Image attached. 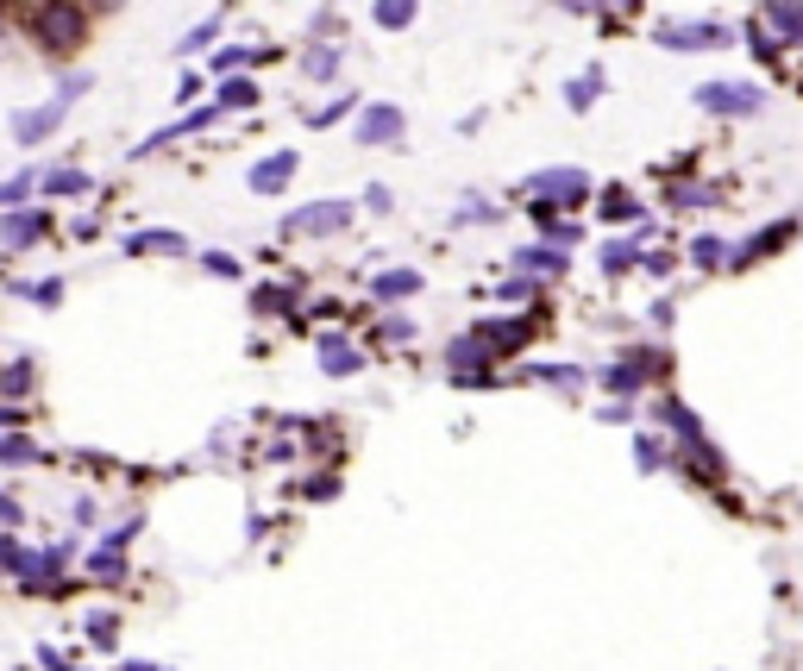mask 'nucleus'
I'll use <instances>...</instances> for the list:
<instances>
[{
    "mask_svg": "<svg viewBox=\"0 0 803 671\" xmlns=\"http://www.w3.org/2000/svg\"><path fill=\"white\" fill-rule=\"evenodd\" d=\"M13 13L45 57H75L88 45V25H95V13L82 0H13Z\"/></svg>",
    "mask_w": 803,
    "mask_h": 671,
    "instance_id": "obj_1",
    "label": "nucleus"
},
{
    "mask_svg": "<svg viewBox=\"0 0 803 671\" xmlns=\"http://www.w3.org/2000/svg\"><path fill=\"white\" fill-rule=\"evenodd\" d=\"M697 107H703V113L747 120V113H759V107H766V88H759V82H709V88H697Z\"/></svg>",
    "mask_w": 803,
    "mask_h": 671,
    "instance_id": "obj_2",
    "label": "nucleus"
},
{
    "mask_svg": "<svg viewBox=\"0 0 803 671\" xmlns=\"http://www.w3.org/2000/svg\"><path fill=\"white\" fill-rule=\"evenodd\" d=\"M63 113H70V100H57V95L45 107H25V113H13V139L20 145H45V139L63 132Z\"/></svg>",
    "mask_w": 803,
    "mask_h": 671,
    "instance_id": "obj_3",
    "label": "nucleus"
},
{
    "mask_svg": "<svg viewBox=\"0 0 803 671\" xmlns=\"http://www.w3.org/2000/svg\"><path fill=\"white\" fill-rule=\"evenodd\" d=\"M45 232H50V214H45V207H20V214H0V245H7V251L38 245Z\"/></svg>",
    "mask_w": 803,
    "mask_h": 671,
    "instance_id": "obj_4",
    "label": "nucleus"
},
{
    "mask_svg": "<svg viewBox=\"0 0 803 671\" xmlns=\"http://www.w3.org/2000/svg\"><path fill=\"white\" fill-rule=\"evenodd\" d=\"M527 189H534L540 201H552V207H577V201H584V176L577 170H547V176H534Z\"/></svg>",
    "mask_w": 803,
    "mask_h": 671,
    "instance_id": "obj_5",
    "label": "nucleus"
},
{
    "mask_svg": "<svg viewBox=\"0 0 803 671\" xmlns=\"http://www.w3.org/2000/svg\"><path fill=\"white\" fill-rule=\"evenodd\" d=\"M63 559H70L63 547H50V552H20V584H25V590H45V584H57Z\"/></svg>",
    "mask_w": 803,
    "mask_h": 671,
    "instance_id": "obj_6",
    "label": "nucleus"
},
{
    "mask_svg": "<svg viewBox=\"0 0 803 671\" xmlns=\"http://www.w3.org/2000/svg\"><path fill=\"white\" fill-rule=\"evenodd\" d=\"M346 220H351L346 201H314V207H301L296 220H289V232H339Z\"/></svg>",
    "mask_w": 803,
    "mask_h": 671,
    "instance_id": "obj_7",
    "label": "nucleus"
},
{
    "mask_svg": "<svg viewBox=\"0 0 803 671\" xmlns=\"http://www.w3.org/2000/svg\"><path fill=\"white\" fill-rule=\"evenodd\" d=\"M652 38H659V45H672V50H709V45H722L728 32L722 25H659V32H652Z\"/></svg>",
    "mask_w": 803,
    "mask_h": 671,
    "instance_id": "obj_8",
    "label": "nucleus"
},
{
    "mask_svg": "<svg viewBox=\"0 0 803 671\" xmlns=\"http://www.w3.org/2000/svg\"><path fill=\"white\" fill-rule=\"evenodd\" d=\"M289 176H296V151H276V157H264V164L251 170V195H276V189H289Z\"/></svg>",
    "mask_w": 803,
    "mask_h": 671,
    "instance_id": "obj_9",
    "label": "nucleus"
},
{
    "mask_svg": "<svg viewBox=\"0 0 803 671\" xmlns=\"http://www.w3.org/2000/svg\"><path fill=\"white\" fill-rule=\"evenodd\" d=\"M182 251H189L182 232H132L125 239V257H182Z\"/></svg>",
    "mask_w": 803,
    "mask_h": 671,
    "instance_id": "obj_10",
    "label": "nucleus"
},
{
    "mask_svg": "<svg viewBox=\"0 0 803 671\" xmlns=\"http://www.w3.org/2000/svg\"><path fill=\"white\" fill-rule=\"evenodd\" d=\"M396 132H402V113H396V107H371V113L358 120V145H389Z\"/></svg>",
    "mask_w": 803,
    "mask_h": 671,
    "instance_id": "obj_11",
    "label": "nucleus"
},
{
    "mask_svg": "<svg viewBox=\"0 0 803 671\" xmlns=\"http://www.w3.org/2000/svg\"><path fill=\"white\" fill-rule=\"evenodd\" d=\"M766 25L778 32V45H798L803 38V0H772V7H766Z\"/></svg>",
    "mask_w": 803,
    "mask_h": 671,
    "instance_id": "obj_12",
    "label": "nucleus"
},
{
    "mask_svg": "<svg viewBox=\"0 0 803 671\" xmlns=\"http://www.w3.org/2000/svg\"><path fill=\"white\" fill-rule=\"evenodd\" d=\"M214 120H220V107H195L189 120L164 125V132H157V139H145V145H139V151H157V145H170V139H189V132H201V125H214Z\"/></svg>",
    "mask_w": 803,
    "mask_h": 671,
    "instance_id": "obj_13",
    "label": "nucleus"
},
{
    "mask_svg": "<svg viewBox=\"0 0 803 671\" xmlns=\"http://www.w3.org/2000/svg\"><path fill=\"white\" fill-rule=\"evenodd\" d=\"M38 458H45V452L32 446L25 433H0V465H38Z\"/></svg>",
    "mask_w": 803,
    "mask_h": 671,
    "instance_id": "obj_14",
    "label": "nucleus"
},
{
    "mask_svg": "<svg viewBox=\"0 0 803 671\" xmlns=\"http://www.w3.org/2000/svg\"><path fill=\"white\" fill-rule=\"evenodd\" d=\"M38 189L45 195H88V170H50Z\"/></svg>",
    "mask_w": 803,
    "mask_h": 671,
    "instance_id": "obj_15",
    "label": "nucleus"
},
{
    "mask_svg": "<svg viewBox=\"0 0 803 671\" xmlns=\"http://www.w3.org/2000/svg\"><path fill=\"white\" fill-rule=\"evenodd\" d=\"M321 358H326V371H333V376L358 371V351H351L346 339H326V346H321Z\"/></svg>",
    "mask_w": 803,
    "mask_h": 671,
    "instance_id": "obj_16",
    "label": "nucleus"
},
{
    "mask_svg": "<svg viewBox=\"0 0 803 671\" xmlns=\"http://www.w3.org/2000/svg\"><path fill=\"white\" fill-rule=\"evenodd\" d=\"M415 289H421V276H415V271H389V276H376V296H389V301H396V296H415Z\"/></svg>",
    "mask_w": 803,
    "mask_h": 671,
    "instance_id": "obj_17",
    "label": "nucleus"
},
{
    "mask_svg": "<svg viewBox=\"0 0 803 671\" xmlns=\"http://www.w3.org/2000/svg\"><path fill=\"white\" fill-rule=\"evenodd\" d=\"M408 20H415V0H376V25L396 32V25H408Z\"/></svg>",
    "mask_w": 803,
    "mask_h": 671,
    "instance_id": "obj_18",
    "label": "nucleus"
},
{
    "mask_svg": "<svg viewBox=\"0 0 803 671\" xmlns=\"http://www.w3.org/2000/svg\"><path fill=\"white\" fill-rule=\"evenodd\" d=\"M32 189H38V170H20L13 182H0V207H13V201H25Z\"/></svg>",
    "mask_w": 803,
    "mask_h": 671,
    "instance_id": "obj_19",
    "label": "nucleus"
},
{
    "mask_svg": "<svg viewBox=\"0 0 803 671\" xmlns=\"http://www.w3.org/2000/svg\"><path fill=\"white\" fill-rule=\"evenodd\" d=\"M245 63H251L245 45H226V50H214V63H207V70H214V75H232V70H245Z\"/></svg>",
    "mask_w": 803,
    "mask_h": 671,
    "instance_id": "obj_20",
    "label": "nucleus"
},
{
    "mask_svg": "<svg viewBox=\"0 0 803 671\" xmlns=\"http://www.w3.org/2000/svg\"><path fill=\"white\" fill-rule=\"evenodd\" d=\"M640 207H634V195H622V189H609L602 195V220H634Z\"/></svg>",
    "mask_w": 803,
    "mask_h": 671,
    "instance_id": "obj_21",
    "label": "nucleus"
},
{
    "mask_svg": "<svg viewBox=\"0 0 803 671\" xmlns=\"http://www.w3.org/2000/svg\"><path fill=\"white\" fill-rule=\"evenodd\" d=\"M308 75H314V82H333V75H339V50H308Z\"/></svg>",
    "mask_w": 803,
    "mask_h": 671,
    "instance_id": "obj_22",
    "label": "nucleus"
},
{
    "mask_svg": "<svg viewBox=\"0 0 803 671\" xmlns=\"http://www.w3.org/2000/svg\"><path fill=\"white\" fill-rule=\"evenodd\" d=\"M251 100H257V88H251V82H239V75L220 88V107H251Z\"/></svg>",
    "mask_w": 803,
    "mask_h": 671,
    "instance_id": "obj_23",
    "label": "nucleus"
},
{
    "mask_svg": "<svg viewBox=\"0 0 803 671\" xmlns=\"http://www.w3.org/2000/svg\"><path fill=\"white\" fill-rule=\"evenodd\" d=\"M0 390H7V396H25V390H32V364H13V371H0Z\"/></svg>",
    "mask_w": 803,
    "mask_h": 671,
    "instance_id": "obj_24",
    "label": "nucleus"
},
{
    "mask_svg": "<svg viewBox=\"0 0 803 671\" xmlns=\"http://www.w3.org/2000/svg\"><path fill=\"white\" fill-rule=\"evenodd\" d=\"M515 264H527V271H552V276H559V251H547V245H540V251H522Z\"/></svg>",
    "mask_w": 803,
    "mask_h": 671,
    "instance_id": "obj_25",
    "label": "nucleus"
},
{
    "mask_svg": "<svg viewBox=\"0 0 803 671\" xmlns=\"http://www.w3.org/2000/svg\"><path fill=\"white\" fill-rule=\"evenodd\" d=\"M597 88H602V75H584V82H572V107H590V100H597Z\"/></svg>",
    "mask_w": 803,
    "mask_h": 671,
    "instance_id": "obj_26",
    "label": "nucleus"
},
{
    "mask_svg": "<svg viewBox=\"0 0 803 671\" xmlns=\"http://www.w3.org/2000/svg\"><path fill=\"white\" fill-rule=\"evenodd\" d=\"M88 82H95V75H63V82H57V100H75V95H88Z\"/></svg>",
    "mask_w": 803,
    "mask_h": 671,
    "instance_id": "obj_27",
    "label": "nucleus"
},
{
    "mask_svg": "<svg viewBox=\"0 0 803 671\" xmlns=\"http://www.w3.org/2000/svg\"><path fill=\"white\" fill-rule=\"evenodd\" d=\"M634 264V245H609L602 251V271H627Z\"/></svg>",
    "mask_w": 803,
    "mask_h": 671,
    "instance_id": "obj_28",
    "label": "nucleus"
},
{
    "mask_svg": "<svg viewBox=\"0 0 803 671\" xmlns=\"http://www.w3.org/2000/svg\"><path fill=\"white\" fill-rule=\"evenodd\" d=\"M201 264H207V271H214V276H239V257H226V251H207Z\"/></svg>",
    "mask_w": 803,
    "mask_h": 671,
    "instance_id": "obj_29",
    "label": "nucleus"
},
{
    "mask_svg": "<svg viewBox=\"0 0 803 671\" xmlns=\"http://www.w3.org/2000/svg\"><path fill=\"white\" fill-rule=\"evenodd\" d=\"M0 572H20V540L13 534H0Z\"/></svg>",
    "mask_w": 803,
    "mask_h": 671,
    "instance_id": "obj_30",
    "label": "nucleus"
},
{
    "mask_svg": "<svg viewBox=\"0 0 803 671\" xmlns=\"http://www.w3.org/2000/svg\"><path fill=\"white\" fill-rule=\"evenodd\" d=\"M20 522H25V508L7 496V490H0V527H20Z\"/></svg>",
    "mask_w": 803,
    "mask_h": 671,
    "instance_id": "obj_31",
    "label": "nucleus"
},
{
    "mask_svg": "<svg viewBox=\"0 0 803 671\" xmlns=\"http://www.w3.org/2000/svg\"><path fill=\"white\" fill-rule=\"evenodd\" d=\"M25 296L38 301V308H57V296H63V289H57V283H32V289H25Z\"/></svg>",
    "mask_w": 803,
    "mask_h": 671,
    "instance_id": "obj_32",
    "label": "nucleus"
},
{
    "mask_svg": "<svg viewBox=\"0 0 803 671\" xmlns=\"http://www.w3.org/2000/svg\"><path fill=\"white\" fill-rule=\"evenodd\" d=\"M691 257H697V264H716V257H722V245H716V239H697V245H691Z\"/></svg>",
    "mask_w": 803,
    "mask_h": 671,
    "instance_id": "obj_33",
    "label": "nucleus"
},
{
    "mask_svg": "<svg viewBox=\"0 0 803 671\" xmlns=\"http://www.w3.org/2000/svg\"><path fill=\"white\" fill-rule=\"evenodd\" d=\"M7 427H25V408H13V402H0V433Z\"/></svg>",
    "mask_w": 803,
    "mask_h": 671,
    "instance_id": "obj_34",
    "label": "nucleus"
},
{
    "mask_svg": "<svg viewBox=\"0 0 803 671\" xmlns=\"http://www.w3.org/2000/svg\"><path fill=\"white\" fill-rule=\"evenodd\" d=\"M82 7H88V13H113V7H120V0H82Z\"/></svg>",
    "mask_w": 803,
    "mask_h": 671,
    "instance_id": "obj_35",
    "label": "nucleus"
},
{
    "mask_svg": "<svg viewBox=\"0 0 803 671\" xmlns=\"http://www.w3.org/2000/svg\"><path fill=\"white\" fill-rule=\"evenodd\" d=\"M565 7H577V13H597L602 0H565Z\"/></svg>",
    "mask_w": 803,
    "mask_h": 671,
    "instance_id": "obj_36",
    "label": "nucleus"
},
{
    "mask_svg": "<svg viewBox=\"0 0 803 671\" xmlns=\"http://www.w3.org/2000/svg\"><path fill=\"white\" fill-rule=\"evenodd\" d=\"M622 7H640V0H622Z\"/></svg>",
    "mask_w": 803,
    "mask_h": 671,
    "instance_id": "obj_37",
    "label": "nucleus"
}]
</instances>
